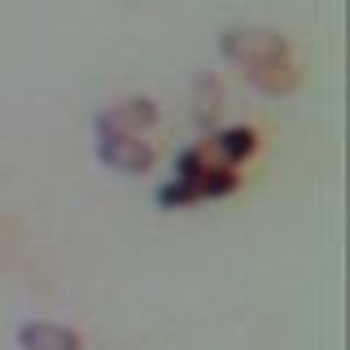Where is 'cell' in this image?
<instances>
[{"instance_id":"obj_1","label":"cell","mask_w":350,"mask_h":350,"mask_svg":"<svg viewBox=\"0 0 350 350\" xmlns=\"http://www.w3.org/2000/svg\"><path fill=\"white\" fill-rule=\"evenodd\" d=\"M224 57L241 70V79L267 96H293L302 83L298 57H293L289 40L271 27H232L219 40Z\"/></svg>"},{"instance_id":"obj_2","label":"cell","mask_w":350,"mask_h":350,"mask_svg":"<svg viewBox=\"0 0 350 350\" xmlns=\"http://www.w3.org/2000/svg\"><path fill=\"white\" fill-rule=\"evenodd\" d=\"M237 189H241V175L232 167H219L211 153H206V145H189L180 158H175V175L153 197H158L162 211H180V206L232 197Z\"/></svg>"},{"instance_id":"obj_3","label":"cell","mask_w":350,"mask_h":350,"mask_svg":"<svg viewBox=\"0 0 350 350\" xmlns=\"http://www.w3.org/2000/svg\"><path fill=\"white\" fill-rule=\"evenodd\" d=\"M96 158H101L105 167L123 171V175H145L153 162H158V149H153V140H145V136L96 127Z\"/></svg>"},{"instance_id":"obj_4","label":"cell","mask_w":350,"mask_h":350,"mask_svg":"<svg viewBox=\"0 0 350 350\" xmlns=\"http://www.w3.org/2000/svg\"><path fill=\"white\" fill-rule=\"evenodd\" d=\"M158 123V105L149 101V96H127V101L109 105L101 118H96V127H109V131H131V136H145V131Z\"/></svg>"},{"instance_id":"obj_5","label":"cell","mask_w":350,"mask_h":350,"mask_svg":"<svg viewBox=\"0 0 350 350\" xmlns=\"http://www.w3.org/2000/svg\"><path fill=\"white\" fill-rule=\"evenodd\" d=\"M206 153L219 162V167H241L245 158H254L258 153V131L254 127H224V131H215L211 140H206Z\"/></svg>"},{"instance_id":"obj_6","label":"cell","mask_w":350,"mask_h":350,"mask_svg":"<svg viewBox=\"0 0 350 350\" xmlns=\"http://www.w3.org/2000/svg\"><path fill=\"white\" fill-rule=\"evenodd\" d=\"M18 346L22 350H83V333L53 324V320H31L18 328Z\"/></svg>"},{"instance_id":"obj_7","label":"cell","mask_w":350,"mask_h":350,"mask_svg":"<svg viewBox=\"0 0 350 350\" xmlns=\"http://www.w3.org/2000/svg\"><path fill=\"white\" fill-rule=\"evenodd\" d=\"M219 105H224V88H219L211 75H202V79H197V123L206 127L219 114Z\"/></svg>"}]
</instances>
